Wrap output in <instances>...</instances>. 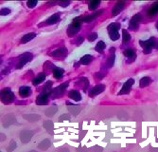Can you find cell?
<instances>
[{"instance_id":"6da1fadb","label":"cell","mask_w":158,"mask_h":152,"mask_svg":"<svg viewBox=\"0 0 158 152\" xmlns=\"http://www.w3.org/2000/svg\"><path fill=\"white\" fill-rule=\"evenodd\" d=\"M139 44L140 46L142 47L143 49V52L145 54H149L152 52V50L153 48H155V45H156V39L154 37H151L150 39L147 40V41H142L140 40L139 41Z\"/></svg>"},{"instance_id":"7a4b0ae2","label":"cell","mask_w":158,"mask_h":152,"mask_svg":"<svg viewBox=\"0 0 158 152\" xmlns=\"http://www.w3.org/2000/svg\"><path fill=\"white\" fill-rule=\"evenodd\" d=\"M80 27H82V22H80L79 17H76L73 20V22H72L67 28V35L69 37H73L80 29Z\"/></svg>"},{"instance_id":"3957f363","label":"cell","mask_w":158,"mask_h":152,"mask_svg":"<svg viewBox=\"0 0 158 152\" xmlns=\"http://www.w3.org/2000/svg\"><path fill=\"white\" fill-rule=\"evenodd\" d=\"M119 29H120V25L118 23H111L108 26L107 28L108 33L112 41H117L119 38V33H118Z\"/></svg>"},{"instance_id":"277c9868","label":"cell","mask_w":158,"mask_h":152,"mask_svg":"<svg viewBox=\"0 0 158 152\" xmlns=\"http://www.w3.org/2000/svg\"><path fill=\"white\" fill-rule=\"evenodd\" d=\"M14 94L12 93L11 88L6 87L1 90V101L6 105H9L14 102Z\"/></svg>"},{"instance_id":"5b68a950","label":"cell","mask_w":158,"mask_h":152,"mask_svg":"<svg viewBox=\"0 0 158 152\" xmlns=\"http://www.w3.org/2000/svg\"><path fill=\"white\" fill-rule=\"evenodd\" d=\"M32 58H33V55L31 52H25L23 54H21L18 58V62H17L16 67L17 69H21V67H23L26 64H27V63H28L29 61H31Z\"/></svg>"},{"instance_id":"8992f818","label":"cell","mask_w":158,"mask_h":152,"mask_svg":"<svg viewBox=\"0 0 158 152\" xmlns=\"http://www.w3.org/2000/svg\"><path fill=\"white\" fill-rule=\"evenodd\" d=\"M142 21V15L140 14H135L133 17H132L130 24H129V29L131 31H136L139 28L140 22Z\"/></svg>"},{"instance_id":"52a82bcc","label":"cell","mask_w":158,"mask_h":152,"mask_svg":"<svg viewBox=\"0 0 158 152\" xmlns=\"http://www.w3.org/2000/svg\"><path fill=\"white\" fill-rule=\"evenodd\" d=\"M67 55V49L65 48H60L50 53V56L55 59H65Z\"/></svg>"},{"instance_id":"ba28073f","label":"cell","mask_w":158,"mask_h":152,"mask_svg":"<svg viewBox=\"0 0 158 152\" xmlns=\"http://www.w3.org/2000/svg\"><path fill=\"white\" fill-rule=\"evenodd\" d=\"M135 84V80L134 79H128L127 81L124 83V85H123L122 88L119 91V95H122V94H128L129 92L131 91L132 87H133V85Z\"/></svg>"},{"instance_id":"9c48e42d","label":"cell","mask_w":158,"mask_h":152,"mask_svg":"<svg viewBox=\"0 0 158 152\" xmlns=\"http://www.w3.org/2000/svg\"><path fill=\"white\" fill-rule=\"evenodd\" d=\"M67 86H68V83L67 82H65V83H63V84H62L61 86H59V87H57L55 90H52V96L54 97V98H59V97H61V96H63V93H65V88L67 87Z\"/></svg>"},{"instance_id":"30bf717a","label":"cell","mask_w":158,"mask_h":152,"mask_svg":"<svg viewBox=\"0 0 158 152\" xmlns=\"http://www.w3.org/2000/svg\"><path fill=\"white\" fill-rule=\"evenodd\" d=\"M103 12V11L100 10V11H96L95 14H89V15H85V16H80L79 19L80 20V22H85V23H88V22H91V21L95 20L96 18H98L99 16Z\"/></svg>"},{"instance_id":"8fae6325","label":"cell","mask_w":158,"mask_h":152,"mask_svg":"<svg viewBox=\"0 0 158 152\" xmlns=\"http://www.w3.org/2000/svg\"><path fill=\"white\" fill-rule=\"evenodd\" d=\"M32 136H33V132L31 131V130H24V131H22L20 134L21 141H22V143H27L31 141Z\"/></svg>"},{"instance_id":"7c38bea8","label":"cell","mask_w":158,"mask_h":152,"mask_svg":"<svg viewBox=\"0 0 158 152\" xmlns=\"http://www.w3.org/2000/svg\"><path fill=\"white\" fill-rule=\"evenodd\" d=\"M104 90H105V86L104 85H101V84H100V85H97L96 87H94L91 90L90 93H89V96H90V97H95L97 95L100 94L101 92H103Z\"/></svg>"},{"instance_id":"4fadbf2b","label":"cell","mask_w":158,"mask_h":152,"mask_svg":"<svg viewBox=\"0 0 158 152\" xmlns=\"http://www.w3.org/2000/svg\"><path fill=\"white\" fill-rule=\"evenodd\" d=\"M124 7H125V2H124V1H119V2H117L116 5L114 6V8H113L112 14H113L114 16H116V15H117L118 14H120V12L123 11V9H124Z\"/></svg>"},{"instance_id":"5bb4252c","label":"cell","mask_w":158,"mask_h":152,"mask_svg":"<svg viewBox=\"0 0 158 152\" xmlns=\"http://www.w3.org/2000/svg\"><path fill=\"white\" fill-rule=\"evenodd\" d=\"M123 54L128 58V63H133L135 60V57H136V54L135 52L134 49H127L124 50Z\"/></svg>"},{"instance_id":"9a60e30c","label":"cell","mask_w":158,"mask_h":152,"mask_svg":"<svg viewBox=\"0 0 158 152\" xmlns=\"http://www.w3.org/2000/svg\"><path fill=\"white\" fill-rule=\"evenodd\" d=\"M36 104L38 105H46L48 104V95L41 94L36 98Z\"/></svg>"},{"instance_id":"2e32d148","label":"cell","mask_w":158,"mask_h":152,"mask_svg":"<svg viewBox=\"0 0 158 152\" xmlns=\"http://www.w3.org/2000/svg\"><path fill=\"white\" fill-rule=\"evenodd\" d=\"M110 56L107 58V67H112L115 64V60H116V53H115V49H110Z\"/></svg>"},{"instance_id":"e0dca14e","label":"cell","mask_w":158,"mask_h":152,"mask_svg":"<svg viewBox=\"0 0 158 152\" xmlns=\"http://www.w3.org/2000/svg\"><path fill=\"white\" fill-rule=\"evenodd\" d=\"M31 94V87H21L19 88V95L21 97H23V98H26V97H28L29 95Z\"/></svg>"},{"instance_id":"ac0fdd59","label":"cell","mask_w":158,"mask_h":152,"mask_svg":"<svg viewBox=\"0 0 158 152\" xmlns=\"http://www.w3.org/2000/svg\"><path fill=\"white\" fill-rule=\"evenodd\" d=\"M157 14H158V2H155V3H153L150 8H149L148 15L150 16V17H152V16H154Z\"/></svg>"},{"instance_id":"d6986e66","label":"cell","mask_w":158,"mask_h":152,"mask_svg":"<svg viewBox=\"0 0 158 152\" xmlns=\"http://www.w3.org/2000/svg\"><path fill=\"white\" fill-rule=\"evenodd\" d=\"M68 96H69L70 99L76 101V102H79V101L82 100V95H80L78 90H70L69 93H68Z\"/></svg>"},{"instance_id":"ffe728a7","label":"cell","mask_w":158,"mask_h":152,"mask_svg":"<svg viewBox=\"0 0 158 152\" xmlns=\"http://www.w3.org/2000/svg\"><path fill=\"white\" fill-rule=\"evenodd\" d=\"M45 79H46V74L45 73H39L32 80V84L34 86H38V85H40L41 83L44 82Z\"/></svg>"},{"instance_id":"44dd1931","label":"cell","mask_w":158,"mask_h":152,"mask_svg":"<svg viewBox=\"0 0 158 152\" xmlns=\"http://www.w3.org/2000/svg\"><path fill=\"white\" fill-rule=\"evenodd\" d=\"M52 82L48 81V83L46 84L43 87V90H42V94H45V95H49L50 93H52Z\"/></svg>"},{"instance_id":"7402d4cb","label":"cell","mask_w":158,"mask_h":152,"mask_svg":"<svg viewBox=\"0 0 158 152\" xmlns=\"http://www.w3.org/2000/svg\"><path fill=\"white\" fill-rule=\"evenodd\" d=\"M152 82V80L151 77H149V76H145V77L140 79V82H139V85H140V87H148L149 85H151Z\"/></svg>"},{"instance_id":"603a6c76","label":"cell","mask_w":158,"mask_h":152,"mask_svg":"<svg viewBox=\"0 0 158 152\" xmlns=\"http://www.w3.org/2000/svg\"><path fill=\"white\" fill-rule=\"evenodd\" d=\"M59 19H60V14H55L53 15H51L44 24H46V25H53L55 23H57Z\"/></svg>"},{"instance_id":"cb8c5ba5","label":"cell","mask_w":158,"mask_h":152,"mask_svg":"<svg viewBox=\"0 0 158 152\" xmlns=\"http://www.w3.org/2000/svg\"><path fill=\"white\" fill-rule=\"evenodd\" d=\"M52 70H53V75L56 79H60L63 75V73H65V70L61 69V67H54Z\"/></svg>"},{"instance_id":"d4e9b609","label":"cell","mask_w":158,"mask_h":152,"mask_svg":"<svg viewBox=\"0 0 158 152\" xmlns=\"http://www.w3.org/2000/svg\"><path fill=\"white\" fill-rule=\"evenodd\" d=\"M36 34L34 32H31V33H28V34H26L22 37V39H21V43H28V42L31 41L33 38H35Z\"/></svg>"},{"instance_id":"484cf974","label":"cell","mask_w":158,"mask_h":152,"mask_svg":"<svg viewBox=\"0 0 158 152\" xmlns=\"http://www.w3.org/2000/svg\"><path fill=\"white\" fill-rule=\"evenodd\" d=\"M93 61V56L92 55H84L80 58V63L82 65H89Z\"/></svg>"},{"instance_id":"4316f807","label":"cell","mask_w":158,"mask_h":152,"mask_svg":"<svg viewBox=\"0 0 158 152\" xmlns=\"http://www.w3.org/2000/svg\"><path fill=\"white\" fill-rule=\"evenodd\" d=\"M51 145V143L49 140H48V139H46V140L44 141H42L39 145H38V147H39L40 149H43V150H46V149H48V147L50 146Z\"/></svg>"},{"instance_id":"83f0119b","label":"cell","mask_w":158,"mask_h":152,"mask_svg":"<svg viewBox=\"0 0 158 152\" xmlns=\"http://www.w3.org/2000/svg\"><path fill=\"white\" fill-rule=\"evenodd\" d=\"M68 110L70 111L71 114H73V115H77V114L80 111V107H78V105H72L70 104L69 108H68Z\"/></svg>"},{"instance_id":"f1b7e54d","label":"cell","mask_w":158,"mask_h":152,"mask_svg":"<svg viewBox=\"0 0 158 152\" xmlns=\"http://www.w3.org/2000/svg\"><path fill=\"white\" fill-rule=\"evenodd\" d=\"M53 123H52V122H51V121H46V122H45V123H44V128L46 129V130H48V131L50 133V134H52L53 133V131H52V130H53Z\"/></svg>"},{"instance_id":"f546056e","label":"cell","mask_w":158,"mask_h":152,"mask_svg":"<svg viewBox=\"0 0 158 152\" xmlns=\"http://www.w3.org/2000/svg\"><path fill=\"white\" fill-rule=\"evenodd\" d=\"M105 48H106V45H105V43L103 41H100L99 43L97 44V46H96V48H95V49L97 50L98 52H102L103 50L105 49Z\"/></svg>"},{"instance_id":"4dcf8cb0","label":"cell","mask_w":158,"mask_h":152,"mask_svg":"<svg viewBox=\"0 0 158 152\" xmlns=\"http://www.w3.org/2000/svg\"><path fill=\"white\" fill-rule=\"evenodd\" d=\"M122 36H123V43H128V42L131 41V39H132L131 34H130L129 32H128L127 29H123Z\"/></svg>"},{"instance_id":"1f68e13d","label":"cell","mask_w":158,"mask_h":152,"mask_svg":"<svg viewBox=\"0 0 158 152\" xmlns=\"http://www.w3.org/2000/svg\"><path fill=\"white\" fill-rule=\"evenodd\" d=\"M57 110H58V108L57 107H51V108H48L46 110V116H53L55 113L57 112Z\"/></svg>"},{"instance_id":"d6a6232c","label":"cell","mask_w":158,"mask_h":152,"mask_svg":"<svg viewBox=\"0 0 158 152\" xmlns=\"http://www.w3.org/2000/svg\"><path fill=\"white\" fill-rule=\"evenodd\" d=\"M100 4V1H99V0H95V1H91L90 3H89L88 5V8L90 11H94L96 10L98 7H99V5Z\"/></svg>"},{"instance_id":"836d02e7","label":"cell","mask_w":158,"mask_h":152,"mask_svg":"<svg viewBox=\"0 0 158 152\" xmlns=\"http://www.w3.org/2000/svg\"><path fill=\"white\" fill-rule=\"evenodd\" d=\"M24 118L25 119H27L28 121H31V122H36L40 119V117L38 116V115H24Z\"/></svg>"},{"instance_id":"e575fe53","label":"cell","mask_w":158,"mask_h":152,"mask_svg":"<svg viewBox=\"0 0 158 152\" xmlns=\"http://www.w3.org/2000/svg\"><path fill=\"white\" fill-rule=\"evenodd\" d=\"M37 3H38L37 0H29V1L27 2V6L28 8H31V9H32V8H34L37 5Z\"/></svg>"},{"instance_id":"d590c367","label":"cell","mask_w":158,"mask_h":152,"mask_svg":"<svg viewBox=\"0 0 158 152\" xmlns=\"http://www.w3.org/2000/svg\"><path fill=\"white\" fill-rule=\"evenodd\" d=\"M97 37H98V34H97V33H96V32H92V33H90V34L88 35L87 39H88V41L93 42V41H95V40L97 39Z\"/></svg>"},{"instance_id":"8d00e7d4","label":"cell","mask_w":158,"mask_h":152,"mask_svg":"<svg viewBox=\"0 0 158 152\" xmlns=\"http://www.w3.org/2000/svg\"><path fill=\"white\" fill-rule=\"evenodd\" d=\"M10 12H11V10L9 9V8H3V9H1V11H0V14L2 16H5V15H8Z\"/></svg>"},{"instance_id":"74e56055","label":"cell","mask_w":158,"mask_h":152,"mask_svg":"<svg viewBox=\"0 0 158 152\" xmlns=\"http://www.w3.org/2000/svg\"><path fill=\"white\" fill-rule=\"evenodd\" d=\"M15 147H16V143H15V142H14V141H11L10 146L8 147L7 150H8V152H11L12 150H14V149L15 148Z\"/></svg>"},{"instance_id":"f35d334b","label":"cell","mask_w":158,"mask_h":152,"mask_svg":"<svg viewBox=\"0 0 158 152\" xmlns=\"http://www.w3.org/2000/svg\"><path fill=\"white\" fill-rule=\"evenodd\" d=\"M58 4L63 8H65L70 4V1H63V2H58Z\"/></svg>"},{"instance_id":"ab89813d","label":"cell","mask_w":158,"mask_h":152,"mask_svg":"<svg viewBox=\"0 0 158 152\" xmlns=\"http://www.w3.org/2000/svg\"><path fill=\"white\" fill-rule=\"evenodd\" d=\"M65 120H70V116L67 115V114H65L59 118V121H65Z\"/></svg>"},{"instance_id":"60d3db41","label":"cell","mask_w":158,"mask_h":152,"mask_svg":"<svg viewBox=\"0 0 158 152\" xmlns=\"http://www.w3.org/2000/svg\"><path fill=\"white\" fill-rule=\"evenodd\" d=\"M83 41V37H79V40H77L76 44H77V45H80Z\"/></svg>"},{"instance_id":"b9f144b4","label":"cell","mask_w":158,"mask_h":152,"mask_svg":"<svg viewBox=\"0 0 158 152\" xmlns=\"http://www.w3.org/2000/svg\"><path fill=\"white\" fill-rule=\"evenodd\" d=\"M155 49H158V41L156 42V45H155Z\"/></svg>"},{"instance_id":"7bdbcfd3","label":"cell","mask_w":158,"mask_h":152,"mask_svg":"<svg viewBox=\"0 0 158 152\" xmlns=\"http://www.w3.org/2000/svg\"><path fill=\"white\" fill-rule=\"evenodd\" d=\"M155 27H156V29H157V31H158V22L156 23V25H155Z\"/></svg>"},{"instance_id":"ee69618b","label":"cell","mask_w":158,"mask_h":152,"mask_svg":"<svg viewBox=\"0 0 158 152\" xmlns=\"http://www.w3.org/2000/svg\"><path fill=\"white\" fill-rule=\"evenodd\" d=\"M29 152H37V151H35V150H32V151H29Z\"/></svg>"}]
</instances>
